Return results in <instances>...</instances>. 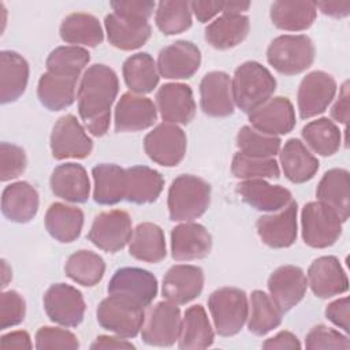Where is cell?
<instances>
[{"instance_id": "1", "label": "cell", "mask_w": 350, "mask_h": 350, "mask_svg": "<svg viewBox=\"0 0 350 350\" xmlns=\"http://www.w3.org/2000/svg\"><path fill=\"white\" fill-rule=\"evenodd\" d=\"M118 92V75L105 64H93L81 77L77 93L78 112L92 135L103 137L108 131Z\"/></svg>"}, {"instance_id": "2", "label": "cell", "mask_w": 350, "mask_h": 350, "mask_svg": "<svg viewBox=\"0 0 350 350\" xmlns=\"http://www.w3.org/2000/svg\"><path fill=\"white\" fill-rule=\"evenodd\" d=\"M276 89V79L258 62H245L237 67L231 79L234 104L250 113L268 101Z\"/></svg>"}, {"instance_id": "3", "label": "cell", "mask_w": 350, "mask_h": 350, "mask_svg": "<svg viewBox=\"0 0 350 350\" xmlns=\"http://www.w3.org/2000/svg\"><path fill=\"white\" fill-rule=\"evenodd\" d=\"M209 204L211 186L196 175H179L168 189L167 205L170 219L174 221H193L206 212Z\"/></svg>"}, {"instance_id": "4", "label": "cell", "mask_w": 350, "mask_h": 350, "mask_svg": "<svg viewBox=\"0 0 350 350\" xmlns=\"http://www.w3.org/2000/svg\"><path fill=\"white\" fill-rule=\"evenodd\" d=\"M208 309L216 332L220 336H232L242 329L247 320V295L237 287L217 288L208 298Z\"/></svg>"}, {"instance_id": "5", "label": "cell", "mask_w": 350, "mask_h": 350, "mask_svg": "<svg viewBox=\"0 0 350 350\" xmlns=\"http://www.w3.org/2000/svg\"><path fill=\"white\" fill-rule=\"evenodd\" d=\"M96 316L104 329L120 338L131 339L141 332L145 321V308L124 297L108 294L98 304Z\"/></svg>"}, {"instance_id": "6", "label": "cell", "mask_w": 350, "mask_h": 350, "mask_svg": "<svg viewBox=\"0 0 350 350\" xmlns=\"http://www.w3.org/2000/svg\"><path fill=\"white\" fill-rule=\"evenodd\" d=\"M313 41L304 34H283L273 38L267 49L268 63L280 74L295 75L314 60Z\"/></svg>"}, {"instance_id": "7", "label": "cell", "mask_w": 350, "mask_h": 350, "mask_svg": "<svg viewBox=\"0 0 350 350\" xmlns=\"http://www.w3.org/2000/svg\"><path fill=\"white\" fill-rule=\"evenodd\" d=\"M342 219L338 212L321 201L308 202L301 212L304 242L316 249L332 246L342 234Z\"/></svg>"}, {"instance_id": "8", "label": "cell", "mask_w": 350, "mask_h": 350, "mask_svg": "<svg viewBox=\"0 0 350 350\" xmlns=\"http://www.w3.org/2000/svg\"><path fill=\"white\" fill-rule=\"evenodd\" d=\"M187 148L185 131L172 123H160L144 138V149L150 160L163 167L178 165Z\"/></svg>"}, {"instance_id": "9", "label": "cell", "mask_w": 350, "mask_h": 350, "mask_svg": "<svg viewBox=\"0 0 350 350\" xmlns=\"http://www.w3.org/2000/svg\"><path fill=\"white\" fill-rule=\"evenodd\" d=\"M182 316L176 304L170 301L157 302L145 316L141 328L142 340L150 346L167 347L179 339Z\"/></svg>"}, {"instance_id": "10", "label": "cell", "mask_w": 350, "mask_h": 350, "mask_svg": "<svg viewBox=\"0 0 350 350\" xmlns=\"http://www.w3.org/2000/svg\"><path fill=\"white\" fill-rule=\"evenodd\" d=\"M131 234L133 226L129 213L112 209L101 212L94 217L88 238L98 249L116 253L130 242Z\"/></svg>"}, {"instance_id": "11", "label": "cell", "mask_w": 350, "mask_h": 350, "mask_svg": "<svg viewBox=\"0 0 350 350\" xmlns=\"http://www.w3.org/2000/svg\"><path fill=\"white\" fill-rule=\"evenodd\" d=\"M336 89V81L331 74L321 70L306 74L297 92L299 116L310 119L323 113L332 103Z\"/></svg>"}, {"instance_id": "12", "label": "cell", "mask_w": 350, "mask_h": 350, "mask_svg": "<svg viewBox=\"0 0 350 350\" xmlns=\"http://www.w3.org/2000/svg\"><path fill=\"white\" fill-rule=\"evenodd\" d=\"M92 149V138L74 115L68 113L57 119L51 133V152L55 159H85Z\"/></svg>"}, {"instance_id": "13", "label": "cell", "mask_w": 350, "mask_h": 350, "mask_svg": "<svg viewBox=\"0 0 350 350\" xmlns=\"http://www.w3.org/2000/svg\"><path fill=\"white\" fill-rule=\"evenodd\" d=\"M44 309L53 323L63 327H77L83 320L86 304L83 295L75 287L55 283L44 295Z\"/></svg>"}, {"instance_id": "14", "label": "cell", "mask_w": 350, "mask_h": 350, "mask_svg": "<svg viewBox=\"0 0 350 350\" xmlns=\"http://www.w3.org/2000/svg\"><path fill=\"white\" fill-rule=\"evenodd\" d=\"M157 290L156 276L146 269L135 267L116 269L107 287L108 294L124 297L144 308H148L153 302Z\"/></svg>"}, {"instance_id": "15", "label": "cell", "mask_w": 350, "mask_h": 350, "mask_svg": "<svg viewBox=\"0 0 350 350\" xmlns=\"http://www.w3.org/2000/svg\"><path fill=\"white\" fill-rule=\"evenodd\" d=\"M156 64L159 74L167 79H187L198 71L201 52L193 42L179 40L160 51Z\"/></svg>"}, {"instance_id": "16", "label": "cell", "mask_w": 350, "mask_h": 350, "mask_svg": "<svg viewBox=\"0 0 350 350\" xmlns=\"http://www.w3.org/2000/svg\"><path fill=\"white\" fill-rule=\"evenodd\" d=\"M156 108L165 123L187 124L196 115V101L189 85L171 82L156 93Z\"/></svg>"}, {"instance_id": "17", "label": "cell", "mask_w": 350, "mask_h": 350, "mask_svg": "<svg viewBox=\"0 0 350 350\" xmlns=\"http://www.w3.org/2000/svg\"><path fill=\"white\" fill-rule=\"evenodd\" d=\"M253 129L268 135H283L295 126V109L287 97H271L249 113Z\"/></svg>"}, {"instance_id": "18", "label": "cell", "mask_w": 350, "mask_h": 350, "mask_svg": "<svg viewBox=\"0 0 350 350\" xmlns=\"http://www.w3.org/2000/svg\"><path fill=\"white\" fill-rule=\"evenodd\" d=\"M204 272L197 265H172L163 278V297L176 305H185L197 298L204 288Z\"/></svg>"}, {"instance_id": "19", "label": "cell", "mask_w": 350, "mask_h": 350, "mask_svg": "<svg viewBox=\"0 0 350 350\" xmlns=\"http://www.w3.org/2000/svg\"><path fill=\"white\" fill-rule=\"evenodd\" d=\"M113 120L118 133L141 131L156 123L157 108L150 98L129 92L119 98Z\"/></svg>"}, {"instance_id": "20", "label": "cell", "mask_w": 350, "mask_h": 350, "mask_svg": "<svg viewBox=\"0 0 350 350\" xmlns=\"http://www.w3.org/2000/svg\"><path fill=\"white\" fill-rule=\"evenodd\" d=\"M308 279L304 271L295 265H282L268 278V290L282 313L291 310L304 297Z\"/></svg>"}, {"instance_id": "21", "label": "cell", "mask_w": 350, "mask_h": 350, "mask_svg": "<svg viewBox=\"0 0 350 350\" xmlns=\"http://www.w3.org/2000/svg\"><path fill=\"white\" fill-rule=\"evenodd\" d=\"M297 202L291 201L276 213L264 215L256 223L260 239L269 247L283 249L297 239Z\"/></svg>"}, {"instance_id": "22", "label": "cell", "mask_w": 350, "mask_h": 350, "mask_svg": "<svg viewBox=\"0 0 350 350\" xmlns=\"http://www.w3.org/2000/svg\"><path fill=\"white\" fill-rule=\"evenodd\" d=\"M308 286L319 298H331L349 290L347 275L335 256L316 258L308 269Z\"/></svg>"}, {"instance_id": "23", "label": "cell", "mask_w": 350, "mask_h": 350, "mask_svg": "<svg viewBox=\"0 0 350 350\" xmlns=\"http://www.w3.org/2000/svg\"><path fill=\"white\" fill-rule=\"evenodd\" d=\"M211 249L212 237L200 223L183 221L171 231V256L176 261L204 258Z\"/></svg>"}, {"instance_id": "24", "label": "cell", "mask_w": 350, "mask_h": 350, "mask_svg": "<svg viewBox=\"0 0 350 350\" xmlns=\"http://www.w3.org/2000/svg\"><path fill=\"white\" fill-rule=\"evenodd\" d=\"M200 104L205 115L226 118L234 113L231 78L224 71H211L200 83Z\"/></svg>"}, {"instance_id": "25", "label": "cell", "mask_w": 350, "mask_h": 350, "mask_svg": "<svg viewBox=\"0 0 350 350\" xmlns=\"http://www.w3.org/2000/svg\"><path fill=\"white\" fill-rule=\"evenodd\" d=\"M241 198L256 211L278 212L293 201L291 191L280 185H271L265 179H246L237 186Z\"/></svg>"}, {"instance_id": "26", "label": "cell", "mask_w": 350, "mask_h": 350, "mask_svg": "<svg viewBox=\"0 0 350 350\" xmlns=\"http://www.w3.org/2000/svg\"><path fill=\"white\" fill-rule=\"evenodd\" d=\"M52 193L68 202H86L90 194V180L86 170L77 163L57 165L49 179Z\"/></svg>"}, {"instance_id": "27", "label": "cell", "mask_w": 350, "mask_h": 350, "mask_svg": "<svg viewBox=\"0 0 350 350\" xmlns=\"http://www.w3.org/2000/svg\"><path fill=\"white\" fill-rule=\"evenodd\" d=\"M40 198L36 187L29 182H14L1 193V212L15 223L30 221L38 211Z\"/></svg>"}, {"instance_id": "28", "label": "cell", "mask_w": 350, "mask_h": 350, "mask_svg": "<svg viewBox=\"0 0 350 350\" xmlns=\"http://www.w3.org/2000/svg\"><path fill=\"white\" fill-rule=\"evenodd\" d=\"M279 161L284 176L293 183H305L310 180L319 170L317 157L297 138L284 142L279 150Z\"/></svg>"}, {"instance_id": "29", "label": "cell", "mask_w": 350, "mask_h": 350, "mask_svg": "<svg viewBox=\"0 0 350 350\" xmlns=\"http://www.w3.org/2000/svg\"><path fill=\"white\" fill-rule=\"evenodd\" d=\"M29 81V63L14 51L0 53V101L8 104L16 101L26 90Z\"/></svg>"}, {"instance_id": "30", "label": "cell", "mask_w": 350, "mask_h": 350, "mask_svg": "<svg viewBox=\"0 0 350 350\" xmlns=\"http://www.w3.org/2000/svg\"><path fill=\"white\" fill-rule=\"evenodd\" d=\"M104 26L109 44L122 51H133L142 46L152 33L148 22L126 19L115 12L105 16Z\"/></svg>"}, {"instance_id": "31", "label": "cell", "mask_w": 350, "mask_h": 350, "mask_svg": "<svg viewBox=\"0 0 350 350\" xmlns=\"http://www.w3.org/2000/svg\"><path fill=\"white\" fill-rule=\"evenodd\" d=\"M249 29L250 22L246 15L223 12L205 27V40L216 49H230L247 37Z\"/></svg>"}, {"instance_id": "32", "label": "cell", "mask_w": 350, "mask_h": 350, "mask_svg": "<svg viewBox=\"0 0 350 350\" xmlns=\"http://www.w3.org/2000/svg\"><path fill=\"white\" fill-rule=\"evenodd\" d=\"M77 77L44 72L37 85L40 103L49 111H60L70 107L77 96Z\"/></svg>"}, {"instance_id": "33", "label": "cell", "mask_w": 350, "mask_h": 350, "mask_svg": "<svg viewBox=\"0 0 350 350\" xmlns=\"http://www.w3.org/2000/svg\"><path fill=\"white\" fill-rule=\"evenodd\" d=\"M317 201L334 208L346 221L350 215V179L345 168H332L320 179L316 189Z\"/></svg>"}, {"instance_id": "34", "label": "cell", "mask_w": 350, "mask_h": 350, "mask_svg": "<svg viewBox=\"0 0 350 350\" xmlns=\"http://www.w3.org/2000/svg\"><path fill=\"white\" fill-rule=\"evenodd\" d=\"M94 189L93 198L101 205H113L124 200L127 172L116 164L103 163L92 170Z\"/></svg>"}, {"instance_id": "35", "label": "cell", "mask_w": 350, "mask_h": 350, "mask_svg": "<svg viewBox=\"0 0 350 350\" xmlns=\"http://www.w3.org/2000/svg\"><path fill=\"white\" fill-rule=\"evenodd\" d=\"M129 253L131 257L144 262H160L167 254L165 237L161 227L149 221L138 224L133 230Z\"/></svg>"}, {"instance_id": "36", "label": "cell", "mask_w": 350, "mask_h": 350, "mask_svg": "<svg viewBox=\"0 0 350 350\" xmlns=\"http://www.w3.org/2000/svg\"><path fill=\"white\" fill-rule=\"evenodd\" d=\"M83 227V212L72 205L53 202L45 213V228L52 238L62 243L75 241Z\"/></svg>"}, {"instance_id": "37", "label": "cell", "mask_w": 350, "mask_h": 350, "mask_svg": "<svg viewBox=\"0 0 350 350\" xmlns=\"http://www.w3.org/2000/svg\"><path fill=\"white\" fill-rule=\"evenodd\" d=\"M215 340V331L206 316L204 306L193 305L186 309L180 334L178 339L179 349H206Z\"/></svg>"}, {"instance_id": "38", "label": "cell", "mask_w": 350, "mask_h": 350, "mask_svg": "<svg viewBox=\"0 0 350 350\" xmlns=\"http://www.w3.org/2000/svg\"><path fill=\"white\" fill-rule=\"evenodd\" d=\"M126 172L127 186L124 200L142 205L154 202L159 198L164 186V179L159 171L146 165H134L127 168Z\"/></svg>"}, {"instance_id": "39", "label": "cell", "mask_w": 350, "mask_h": 350, "mask_svg": "<svg viewBox=\"0 0 350 350\" xmlns=\"http://www.w3.org/2000/svg\"><path fill=\"white\" fill-rule=\"evenodd\" d=\"M60 37L75 46H97L104 40V31L98 19L90 14L74 12L67 15L60 25Z\"/></svg>"}, {"instance_id": "40", "label": "cell", "mask_w": 350, "mask_h": 350, "mask_svg": "<svg viewBox=\"0 0 350 350\" xmlns=\"http://www.w3.org/2000/svg\"><path fill=\"white\" fill-rule=\"evenodd\" d=\"M123 79L131 93H150L159 83V70L154 59L146 52L129 56L123 63Z\"/></svg>"}, {"instance_id": "41", "label": "cell", "mask_w": 350, "mask_h": 350, "mask_svg": "<svg viewBox=\"0 0 350 350\" xmlns=\"http://www.w3.org/2000/svg\"><path fill=\"white\" fill-rule=\"evenodd\" d=\"M316 5L312 1H275L271 5L272 23L286 31L309 29L316 19Z\"/></svg>"}, {"instance_id": "42", "label": "cell", "mask_w": 350, "mask_h": 350, "mask_svg": "<svg viewBox=\"0 0 350 350\" xmlns=\"http://www.w3.org/2000/svg\"><path fill=\"white\" fill-rule=\"evenodd\" d=\"M282 316V310L278 308L271 295L261 290H254L250 294L249 314L246 321L252 334L257 336L267 335L280 325Z\"/></svg>"}, {"instance_id": "43", "label": "cell", "mask_w": 350, "mask_h": 350, "mask_svg": "<svg viewBox=\"0 0 350 350\" xmlns=\"http://www.w3.org/2000/svg\"><path fill=\"white\" fill-rule=\"evenodd\" d=\"M301 134L306 145L320 156H332L342 144L339 127L328 118H319L306 123Z\"/></svg>"}, {"instance_id": "44", "label": "cell", "mask_w": 350, "mask_h": 350, "mask_svg": "<svg viewBox=\"0 0 350 350\" xmlns=\"http://www.w3.org/2000/svg\"><path fill=\"white\" fill-rule=\"evenodd\" d=\"M64 272L72 282L85 287H93L103 279L105 262L97 253L82 249L67 258Z\"/></svg>"}, {"instance_id": "45", "label": "cell", "mask_w": 350, "mask_h": 350, "mask_svg": "<svg viewBox=\"0 0 350 350\" xmlns=\"http://www.w3.org/2000/svg\"><path fill=\"white\" fill-rule=\"evenodd\" d=\"M156 26L165 36L186 31L191 26V8L189 1H160L154 14Z\"/></svg>"}, {"instance_id": "46", "label": "cell", "mask_w": 350, "mask_h": 350, "mask_svg": "<svg viewBox=\"0 0 350 350\" xmlns=\"http://www.w3.org/2000/svg\"><path fill=\"white\" fill-rule=\"evenodd\" d=\"M90 53L88 49L75 45H64L55 48L46 57V71L70 77H81L88 66Z\"/></svg>"}, {"instance_id": "47", "label": "cell", "mask_w": 350, "mask_h": 350, "mask_svg": "<svg viewBox=\"0 0 350 350\" xmlns=\"http://www.w3.org/2000/svg\"><path fill=\"white\" fill-rule=\"evenodd\" d=\"M231 172L239 179H272L279 178L280 168L275 157H253L238 152L232 157Z\"/></svg>"}, {"instance_id": "48", "label": "cell", "mask_w": 350, "mask_h": 350, "mask_svg": "<svg viewBox=\"0 0 350 350\" xmlns=\"http://www.w3.org/2000/svg\"><path fill=\"white\" fill-rule=\"evenodd\" d=\"M279 137L257 131L252 126H243L237 134V146L239 152L253 157H273L280 150Z\"/></svg>"}, {"instance_id": "49", "label": "cell", "mask_w": 350, "mask_h": 350, "mask_svg": "<svg viewBox=\"0 0 350 350\" xmlns=\"http://www.w3.org/2000/svg\"><path fill=\"white\" fill-rule=\"evenodd\" d=\"M305 347L309 350H320V349H339L347 350L350 349V340L342 332L325 327L323 324L314 325L305 338Z\"/></svg>"}, {"instance_id": "50", "label": "cell", "mask_w": 350, "mask_h": 350, "mask_svg": "<svg viewBox=\"0 0 350 350\" xmlns=\"http://www.w3.org/2000/svg\"><path fill=\"white\" fill-rule=\"evenodd\" d=\"M27 159L25 150L14 144H0V179L3 182L18 178L26 170Z\"/></svg>"}, {"instance_id": "51", "label": "cell", "mask_w": 350, "mask_h": 350, "mask_svg": "<svg viewBox=\"0 0 350 350\" xmlns=\"http://www.w3.org/2000/svg\"><path fill=\"white\" fill-rule=\"evenodd\" d=\"M79 347L78 338L66 328L59 327H41L36 332V349H70Z\"/></svg>"}, {"instance_id": "52", "label": "cell", "mask_w": 350, "mask_h": 350, "mask_svg": "<svg viewBox=\"0 0 350 350\" xmlns=\"http://www.w3.org/2000/svg\"><path fill=\"white\" fill-rule=\"evenodd\" d=\"M26 314V304L22 295L14 290L3 291L0 295V329L21 324Z\"/></svg>"}, {"instance_id": "53", "label": "cell", "mask_w": 350, "mask_h": 350, "mask_svg": "<svg viewBox=\"0 0 350 350\" xmlns=\"http://www.w3.org/2000/svg\"><path fill=\"white\" fill-rule=\"evenodd\" d=\"M111 7L113 12L122 18L148 22L152 16L156 4L153 1L130 0V1H112Z\"/></svg>"}, {"instance_id": "54", "label": "cell", "mask_w": 350, "mask_h": 350, "mask_svg": "<svg viewBox=\"0 0 350 350\" xmlns=\"http://www.w3.org/2000/svg\"><path fill=\"white\" fill-rule=\"evenodd\" d=\"M325 317L335 324L336 327L342 328L346 334L350 331V304H349V297H342L331 304L327 305L325 308Z\"/></svg>"}, {"instance_id": "55", "label": "cell", "mask_w": 350, "mask_h": 350, "mask_svg": "<svg viewBox=\"0 0 350 350\" xmlns=\"http://www.w3.org/2000/svg\"><path fill=\"white\" fill-rule=\"evenodd\" d=\"M331 118L342 124L349 120V81L343 82L339 89V96L331 107Z\"/></svg>"}, {"instance_id": "56", "label": "cell", "mask_w": 350, "mask_h": 350, "mask_svg": "<svg viewBox=\"0 0 350 350\" xmlns=\"http://www.w3.org/2000/svg\"><path fill=\"white\" fill-rule=\"evenodd\" d=\"M224 1H191L190 8L196 18L205 23L215 18L219 12H223Z\"/></svg>"}, {"instance_id": "57", "label": "cell", "mask_w": 350, "mask_h": 350, "mask_svg": "<svg viewBox=\"0 0 350 350\" xmlns=\"http://www.w3.org/2000/svg\"><path fill=\"white\" fill-rule=\"evenodd\" d=\"M301 342L299 339L290 331H280L278 332L275 336L268 338L264 343H262V349H268V350H273V349H301Z\"/></svg>"}, {"instance_id": "58", "label": "cell", "mask_w": 350, "mask_h": 350, "mask_svg": "<svg viewBox=\"0 0 350 350\" xmlns=\"http://www.w3.org/2000/svg\"><path fill=\"white\" fill-rule=\"evenodd\" d=\"M33 343L30 335L26 331H12L0 338V349H31Z\"/></svg>"}, {"instance_id": "59", "label": "cell", "mask_w": 350, "mask_h": 350, "mask_svg": "<svg viewBox=\"0 0 350 350\" xmlns=\"http://www.w3.org/2000/svg\"><path fill=\"white\" fill-rule=\"evenodd\" d=\"M92 350L98 349H134V345L129 342L126 338L120 336H109V335H100L94 339V342L90 345Z\"/></svg>"}, {"instance_id": "60", "label": "cell", "mask_w": 350, "mask_h": 350, "mask_svg": "<svg viewBox=\"0 0 350 350\" xmlns=\"http://www.w3.org/2000/svg\"><path fill=\"white\" fill-rule=\"evenodd\" d=\"M314 5L316 10L332 18H345L350 14V1H317Z\"/></svg>"}, {"instance_id": "61", "label": "cell", "mask_w": 350, "mask_h": 350, "mask_svg": "<svg viewBox=\"0 0 350 350\" xmlns=\"http://www.w3.org/2000/svg\"><path fill=\"white\" fill-rule=\"evenodd\" d=\"M249 7H250L249 1H224L223 12L242 14L243 11H247Z\"/></svg>"}, {"instance_id": "62", "label": "cell", "mask_w": 350, "mask_h": 350, "mask_svg": "<svg viewBox=\"0 0 350 350\" xmlns=\"http://www.w3.org/2000/svg\"><path fill=\"white\" fill-rule=\"evenodd\" d=\"M12 279V271L11 267L7 264L5 260H1V288H4L8 282Z\"/></svg>"}]
</instances>
